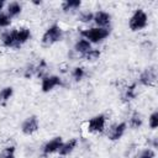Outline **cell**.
Instances as JSON below:
<instances>
[{"label": "cell", "mask_w": 158, "mask_h": 158, "mask_svg": "<svg viewBox=\"0 0 158 158\" xmlns=\"http://www.w3.org/2000/svg\"><path fill=\"white\" fill-rule=\"evenodd\" d=\"M136 96V84H131L127 86L122 93V100L123 101H131Z\"/></svg>", "instance_id": "d6986e66"}, {"label": "cell", "mask_w": 158, "mask_h": 158, "mask_svg": "<svg viewBox=\"0 0 158 158\" xmlns=\"http://www.w3.org/2000/svg\"><path fill=\"white\" fill-rule=\"evenodd\" d=\"M21 11H22V6H21V4L17 2V1H12V2H10V4L7 5V16H9L10 19L19 16V15L21 14Z\"/></svg>", "instance_id": "9a60e30c"}, {"label": "cell", "mask_w": 158, "mask_h": 158, "mask_svg": "<svg viewBox=\"0 0 158 158\" xmlns=\"http://www.w3.org/2000/svg\"><path fill=\"white\" fill-rule=\"evenodd\" d=\"M147 25H148V16L142 9H137L128 21V26L133 32L146 28Z\"/></svg>", "instance_id": "3957f363"}, {"label": "cell", "mask_w": 158, "mask_h": 158, "mask_svg": "<svg viewBox=\"0 0 158 158\" xmlns=\"http://www.w3.org/2000/svg\"><path fill=\"white\" fill-rule=\"evenodd\" d=\"M16 35H17V28H12L10 31L4 32L1 35V43H2V46L7 47V48H19Z\"/></svg>", "instance_id": "ba28073f"}, {"label": "cell", "mask_w": 158, "mask_h": 158, "mask_svg": "<svg viewBox=\"0 0 158 158\" xmlns=\"http://www.w3.org/2000/svg\"><path fill=\"white\" fill-rule=\"evenodd\" d=\"M80 35L84 40L89 41L90 43H99L109 37L110 30L109 28H101V27H90L80 31Z\"/></svg>", "instance_id": "6da1fadb"}, {"label": "cell", "mask_w": 158, "mask_h": 158, "mask_svg": "<svg viewBox=\"0 0 158 158\" xmlns=\"http://www.w3.org/2000/svg\"><path fill=\"white\" fill-rule=\"evenodd\" d=\"M126 127H127V123L126 122H120V123H116L114 126H111V128L109 130V133H107V138L110 141H117L120 139L125 131H126Z\"/></svg>", "instance_id": "9c48e42d"}, {"label": "cell", "mask_w": 158, "mask_h": 158, "mask_svg": "<svg viewBox=\"0 0 158 158\" xmlns=\"http://www.w3.org/2000/svg\"><path fill=\"white\" fill-rule=\"evenodd\" d=\"M4 5H5V1L4 0H0V14H1V10H2Z\"/></svg>", "instance_id": "4316f807"}, {"label": "cell", "mask_w": 158, "mask_h": 158, "mask_svg": "<svg viewBox=\"0 0 158 158\" xmlns=\"http://www.w3.org/2000/svg\"><path fill=\"white\" fill-rule=\"evenodd\" d=\"M156 157V153H154V151L152 149V148H146V149H143L141 153H139V156H138V158H154Z\"/></svg>", "instance_id": "484cf974"}, {"label": "cell", "mask_w": 158, "mask_h": 158, "mask_svg": "<svg viewBox=\"0 0 158 158\" xmlns=\"http://www.w3.org/2000/svg\"><path fill=\"white\" fill-rule=\"evenodd\" d=\"M62 85V79L58 75H46L42 77V81H41V90L43 93H48L51 90H53L56 86Z\"/></svg>", "instance_id": "52a82bcc"}, {"label": "cell", "mask_w": 158, "mask_h": 158, "mask_svg": "<svg viewBox=\"0 0 158 158\" xmlns=\"http://www.w3.org/2000/svg\"><path fill=\"white\" fill-rule=\"evenodd\" d=\"M14 94L12 86H5L0 90V105H6V102L11 99Z\"/></svg>", "instance_id": "2e32d148"}, {"label": "cell", "mask_w": 158, "mask_h": 158, "mask_svg": "<svg viewBox=\"0 0 158 158\" xmlns=\"http://www.w3.org/2000/svg\"><path fill=\"white\" fill-rule=\"evenodd\" d=\"M72 77H73V79H74L75 81L81 80V79L85 77V69H84L83 67H75V68L73 69V72H72Z\"/></svg>", "instance_id": "44dd1931"}, {"label": "cell", "mask_w": 158, "mask_h": 158, "mask_svg": "<svg viewBox=\"0 0 158 158\" xmlns=\"http://www.w3.org/2000/svg\"><path fill=\"white\" fill-rule=\"evenodd\" d=\"M157 80V69L156 67L146 68L139 75V83L144 86H153Z\"/></svg>", "instance_id": "8992f818"}, {"label": "cell", "mask_w": 158, "mask_h": 158, "mask_svg": "<svg viewBox=\"0 0 158 158\" xmlns=\"http://www.w3.org/2000/svg\"><path fill=\"white\" fill-rule=\"evenodd\" d=\"M31 37V31L28 27H20L17 28V35H16V38H17V44L19 47H21L23 43H26Z\"/></svg>", "instance_id": "5bb4252c"}, {"label": "cell", "mask_w": 158, "mask_h": 158, "mask_svg": "<svg viewBox=\"0 0 158 158\" xmlns=\"http://www.w3.org/2000/svg\"><path fill=\"white\" fill-rule=\"evenodd\" d=\"M142 122H143V120H142L141 114L137 112V111H135V112L131 115V117H130V122H128V125H130L131 128L136 130V128H138V127L142 126Z\"/></svg>", "instance_id": "ac0fdd59"}, {"label": "cell", "mask_w": 158, "mask_h": 158, "mask_svg": "<svg viewBox=\"0 0 158 158\" xmlns=\"http://www.w3.org/2000/svg\"><path fill=\"white\" fill-rule=\"evenodd\" d=\"M63 144V139H62V137L60 136H57V137H53L51 141H48L44 146H43V148H42V152H43V154H52V153H54V152H58V149L60 148V146Z\"/></svg>", "instance_id": "30bf717a"}, {"label": "cell", "mask_w": 158, "mask_h": 158, "mask_svg": "<svg viewBox=\"0 0 158 158\" xmlns=\"http://www.w3.org/2000/svg\"><path fill=\"white\" fill-rule=\"evenodd\" d=\"M40 128V122H38V117L36 115H31L28 117H26L21 125V131L23 135L26 136H31L35 132H37Z\"/></svg>", "instance_id": "5b68a950"}, {"label": "cell", "mask_w": 158, "mask_h": 158, "mask_svg": "<svg viewBox=\"0 0 158 158\" xmlns=\"http://www.w3.org/2000/svg\"><path fill=\"white\" fill-rule=\"evenodd\" d=\"M77 144H78V139H77V138H72V139H69V141H67V142H63V144H62L60 148L58 149L59 156L65 157V156L70 154V153L74 151V148L77 147Z\"/></svg>", "instance_id": "7c38bea8"}, {"label": "cell", "mask_w": 158, "mask_h": 158, "mask_svg": "<svg viewBox=\"0 0 158 158\" xmlns=\"http://www.w3.org/2000/svg\"><path fill=\"white\" fill-rule=\"evenodd\" d=\"M58 158H65V157H63V156H59V157H58Z\"/></svg>", "instance_id": "83f0119b"}, {"label": "cell", "mask_w": 158, "mask_h": 158, "mask_svg": "<svg viewBox=\"0 0 158 158\" xmlns=\"http://www.w3.org/2000/svg\"><path fill=\"white\" fill-rule=\"evenodd\" d=\"M148 123H149V127L153 130H156L158 127V112L157 111L151 114V116L148 118Z\"/></svg>", "instance_id": "d4e9b609"}, {"label": "cell", "mask_w": 158, "mask_h": 158, "mask_svg": "<svg viewBox=\"0 0 158 158\" xmlns=\"http://www.w3.org/2000/svg\"><path fill=\"white\" fill-rule=\"evenodd\" d=\"M15 147L14 146H9L1 149L0 152V158H16L15 157Z\"/></svg>", "instance_id": "ffe728a7"}, {"label": "cell", "mask_w": 158, "mask_h": 158, "mask_svg": "<svg viewBox=\"0 0 158 158\" xmlns=\"http://www.w3.org/2000/svg\"><path fill=\"white\" fill-rule=\"evenodd\" d=\"M105 123H106V117L102 114L95 115L88 121V131L91 133H101L105 130Z\"/></svg>", "instance_id": "277c9868"}, {"label": "cell", "mask_w": 158, "mask_h": 158, "mask_svg": "<svg viewBox=\"0 0 158 158\" xmlns=\"http://www.w3.org/2000/svg\"><path fill=\"white\" fill-rule=\"evenodd\" d=\"M99 57H100V51L99 49H93V48L84 56V58L86 60H90V62H94V60L99 59Z\"/></svg>", "instance_id": "7402d4cb"}, {"label": "cell", "mask_w": 158, "mask_h": 158, "mask_svg": "<svg viewBox=\"0 0 158 158\" xmlns=\"http://www.w3.org/2000/svg\"><path fill=\"white\" fill-rule=\"evenodd\" d=\"M11 25V19L7 16V14L1 12L0 14V30L1 28H6Z\"/></svg>", "instance_id": "603a6c76"}, {"label": "cell", "mask_w": 158, "mask_h": 158, "mask_svg": "<svg viewBox=\"0 0 158 158\" xmlns=\"http://www.w3.org/2000/svg\"><path fill=\"white\" fill-rule=\"evenodd\" d=\"M90 49H91V43H90L89 41L84 40V38L77 41L75 44H74V51L78 52V53H79L80 56H83V57H84Z\"/></svg>", "instance_id": "4fadbf2b"}, {"label": "cell", "mask_w": 158, "mask_h": 158, "mask_svg": "<svg viewBox=\"0 0 158 158\" xmlns=\"http://www.w3.org/2000/svg\"><path fill=\"white\" fill-rule=\"evenodd\" d=\"M81 1L80 0H67L62 4V10L64 12H69V11H74L78 7H80Z\"/></svg>", "instance_id": "e0dca14e"}, {"label": "cell", "mask_w": 158, "mask_h": 158, "mask_svg": "<svg viewBox=\"0 0 158 158\" xmlns=\"http://www.w3.org/2000/svg\"><path fill=\"white\" fill-rule=\"evenodd\" d=\"M93 21L98 25V27L101 28H107V26L111 22V15L105 12V11H98L94 14V19Z\"/></svg>", "instance_id": "8fae6325"}, {"label": "cell", "mask_w": 158, "mask_h": 158, "mask_svg": "<svg viewBox=\"0 0 158 158\" xmlns=\"http://www.w3.org/2000/svg\"><path fill=\"white\" fill-rule=\"evenodd\" d=\"M62 38H63V30H62V27L59 25L54 23V25L49 26L46 30V32L42 36L41 42H42V44L44 47H49V46L59 42Z\"/></svg>", "instance_id": "7a4b0ae2"}, {"label": "cell", "mask_w": 158, "mask_h": 158, "mask_svg": "<svg viewBox=\"0 0 158 158\" xmlns=\"http://www.w3.org/2000/svg\"><path fill=\"white\" fill-rule=\"evenodd\" d=\"M94 19V14L90 11H81L79 14V21L81 22H90Z\"/></svg>", "instance_id": "cb8c5ba5"}]
</instances>
